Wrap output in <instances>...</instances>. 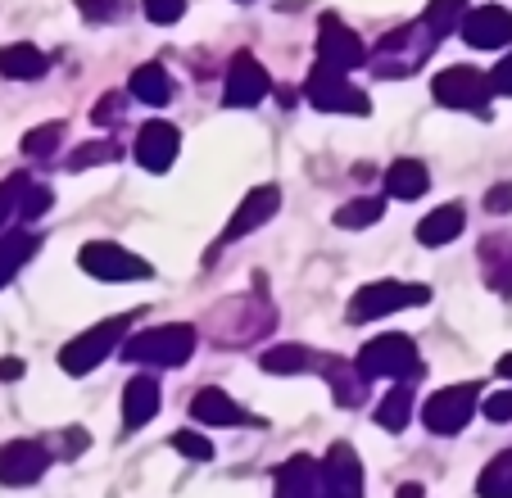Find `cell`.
<instances>
[{
    "label": "cell",
    "mask_w": 512,
    "mask_h": 498,
    "mask_svg": "<svg viewBox=\"0 0 512 498\" xmlns=\"http://www.w3.org/2000/svg\"><path fill=\"white\" fill-rule=\"evenodd\" d=\"M277 326V308H272V299L263 295V290H245V295L236 299H223V304L209 313V336L213 345H254V340H263Z\"/></svg>",
    "instance_id": "cell-1"
},
{
    "label": "cell",
    "mask_w": 512,
    "mask_h": 498,
    "mask_svg": "<svg viewBox=\"0 0 512 498\" xmlns=\"http://www.w3.org/2000/svg\"><path fill=\"white\" fill-rule=\"evenodd\" d=\"M435 46H440V37L422 19H413V23H399L395 32H386L368 59L377 68V77H413L435 55Z\"/></svg>",
    "instance_id": "cell-2"
},
{
    "label": "cell",
    "mask_w": 512,
    "mask_h": 498,
    "mask_svg": "<svg viewBox=\"0 0 512 498\" xmlns=\"http://www.w3.org/2000/svg\"><path fill=\"white\" fill-rule=\"evenodd\" d=\"M195 326H150L141 336L123 340V358L127 363H141V367H182L191 363L195 354Z\"/></svg>",
    "instance_id": "cell-3"
},
{
    "label": "cell",
    "mask_w": 512,
    "mask_h": 498,
    "mask_svg": "<svg viewBox=\"0 0 512 498\" xmlns=\"http://www.w3.org/2000/svg\"><path fill=\"white\" fill-rule=\"evenodd\" d=\"M354 363L363 367V376H368V381H377V376H386V381H413V376L422 372L417 345L408 336H399V331H386V336L368 340V345H363V354H358Z\"/></svg>",
    "instance_id": "cell-4"
},
{
    "label": "cell",
    "mask_w": 512,
    "mask_h": 498,
    "mask_svg": "<svg viewBox=\"0 0 512 498\" xmlns=\"http://www.w3.org/2000/svg\"><path fill=\"white\" fill-rule=\"evenodd\" d=\"M426 299H431V290L417 286V281H372V286H363L354 299H349V322H377V317H390L399 313V308H422Z\"/></svg>",
    "instance_id": "cell-5"
},
{
    "label": "cell",
    "mask_w": 512,
    "mask_h": 498,
    "mask_svg": "<svg viewBox=\"0 0 512 498\" xmlns=\"http://www.w3.org/2000/svg\"><path fill=\"white\" fill-rule=\"evenodd\" d=\"M123 336H127V317H109V322H96L91 331L73 336L64 349H59V367H64L68 376L96 372V367L105 363V358L114 354L118 345H123Z\"/></svg>",
    "instance_id": "cell-6"
},
{
    "label": "cell",
    "mask_w": 512,
    "mask_h": 498,
    "mask_svg": "<svg viewBox=\"0 0 512 498\" xmlns=\"http://www.w3.org/2000/svg\"><path fill=\"white\" fill-rule=\"evenodd\" d=\"M304 96H309V105L322 109V114H354V118H368L372 114V100L363 96V91H358L354 82L340 73V68H327V64H318L309 73Z\"/></svg>",
    "instance_id": "cell-7"
},
{
    "label": "cell",
    "mask_w": 512,
    "mask_h": 498,
    "mask_svg": "<svg viewBox=\"0 0 512 498\" xmlns=\"http://www.w3.org/2000/svg\"><path fill=\"white\" fill-rule=\"evenodd\" d=\"M431 96L440 100L445 109H476V114H490V73H476L467 64H454L445 73H435L431 82Z\"/></svg>",
    "instance_id": "cell-8"
},
{
    "label": "cell",
    "mask_w": 512,
    "mask_h": 498,
    "mask_svg": "<svg viewBox=\"0 0 512 498\" xmlns=\"http://www.w3.org/2000/svg\"><path fill=\"white\" fill-rule=\"evenodd\" d=\"M78 263H82V272H87V277H96V281H141V277H150V272H155L150 263L141 259V254L114 245V240H91V245H82Z\"/></svg>",
    "instance_id": "cell-9"
},
{
    "label": "cell",
    "mask_w": 512,
    "mask_h": 498,
    "mask_svg": "<svg viewBox=\"0 0 512 498\" xmlns=\"http://www.w3.org/2000/svg\"><path fill=\"white\" fill-rule=\"evenodd\" d=\"M272 91V77L250 50H236L227 64V82H223V105L227 109H254L263 96Z\"/></svg>",
    "instance_id": "cell-10"
},
{
    "label": "cell",
    "mask_w": 512,
    "mask_h": 498,
    "mask_svg": "<svg viewBox=\"0 0 512 498\" xmlns=\"http://www.w3.org/2000/svg\"><path fill=\"white\" fill-rule=\"evenodd\" d=\"M476 394H481L476 385H449V390L431 394V399H426V408H422L426 431L458 435L467 426V417H472V408H476Z\"/></svg>",
    "instance_id": "cell-11"
},
{
    "label": "cell",
    "mask_w": 512,
    "mask_h": 498,
    "mask_svg": "<svg viewBox=\"0 0 512 498\" xmlns=\"http://www.w3.org/2000/svg\"><path fill=\"white\" fill-rule=\"evenodd\" d=\"M50 467V444L41 440H10L0 444V485H37Z\"/></svg>",
    "instance_id": "cell-12"
},
{
    "label": "cell",
    "mask_w": 512,
    "mask_h": 498,
    "mask_svg": "<svg viewBox=\"0 0 512 498\" xmlns=\"http://www.w3.org/2000/svg\"><path fill=\"white\" fill-rule=\"evenodd\" d=\"M363 59H368V50H363V41L345 28V19H340V14H322V23H318V64L349 73V68H358Z\"/></svg>",
    "instance_id": "cell-13"
},
{
    "label": "cell",
    "mask_w": 512,
    "mask_h": 498,
    "mask_svg": "<svg viewBox=\"0 0 512 498\" xmlns=\"http://www.w3.org/2000/svg\"><path fill=\"white\" fill-rule=\"evenodd\" d=\"M177 150H182V132L164 118H155V123H145L136 132V163L145 173H168L177 163Z\"/></svg>",
    "instance_id": "cell-14"
},
{
    "label": "cell",
    "mask_w": 512,
    "mask_h": 498,
    "mask_svg": "<svg viewBox=\"0 0 512 498\" xmlns=\"http://www.w3.org/2000/svg\"><path fill=\"white\" fill-rule=\"evenodd\" d=\"M277 489L272 498H327V480H322V462L309 453H295L277 467Z\"/></svg>",
    "instance_id": "cell-15"
},
{
    "label": "cell",
    "mask_w": 512,
    "mask_h": 498,
    "mask_svg": "<svg viewBox=\"0 0 512 498\" xmlns=\"http://www.w3.org/2000/svg\"><path fill=\"white\" fill-rule=\"evenodd\" d=\"M458 32L472 50H503L512 41V14L499 10V5H481V10H467Z\"/></svg>",
    "instance_id": "cell-16"
},
{
    "label": "cell",
    "mask_w": 512,
    "mask_h": 498,
    "mask_svg": "<svg viewBox=\"0 0 512 498\" xmlns=\"http://www.w3.org/2000/svg\"><path fill=\"white\" fill-rule=\"evenodd\" d=\"M322 480H327V498H363V462L349 444H331L322 458Z\"/></svg>",
    "instance_id": "cell-17"
},
{
    "label": "cell",
    "mask_w": 512,
    "mask_h": 498,
    "mask_svg": "<svg viewBox=\"0 0 512 498\" xmlns=\"http://www.w3.org/2000/svg\"><path fill=\"white\" fill-rule=\"evenodd\" d=\"M277 209H281V191H277V186H254V191L241 200V209L232 213V222H227L223 245H232V240H241V236H250V231H259Z\"/></svg>",
    "instance_id": "cell-18"
},
{
    "label": "cell",
    "mask_w": 512,
    "mask_h": 498,
    "mask_svg": "<svg viewBox=\"0 0 512 498\" xmlns=\"http://www.w3.org/2000/svg\"><path fill=\"white\" fill-rule=\"evenodd\" d=\"M159 412V381L155 376H132V381L123 385V426L127 431H141L145 422H155Z\"/></svg>",
    "instance_id": "cell-19"
},
{
    "label": "cell",
    "mask_w": 512,
    "mask_h": 498,
    "mask_svg": "<svg viewBox=\"0 0 512 498\" xmlns=\"http://www.w3.org/2000/svg\"><path fill=\"white\" fill-rule=\"evenodd\" d=\"M191 417L204 426H245L250 422V412H245L227 390H213V385L191 399Z\"/></svg>",
    "instance_id": "cell-20"
},
{
    "label": "cell",
    "mask_w": 512,
    "mask_h": 498,
    "mask_svg": "<svg viewBox=\"0 0 512 498\" xmlns=\"http://www.w3.org/2000/svg\"><path fill=\"white\" fill-rule=\"evenodd\" d=\"M481 272L499 295H512V231H494L481 240Z\"/></svg>",
    "instance_id": "cell-21"
},
{
    "label": "cell",
    "mask_w": 512,
    "mask_h": 498,
    "mask_svg": "<svg viewBox=\"0 0 512 498\" xmlns=\"http://www.w3.org/2000/svg\"><path fill=\"white\" fill-rule=\"evenodd\" d=\"M322 376H327V385H331L340 408H358L363 394H368V376H363L358 363H349V358H327V363H322Z\"/></svg>",
    "instance_id": "cell-22"
},
{
    "label": "cell",
    "mask_w": 512,
    "mask_h": 498,
    "mask_svg": "<svg viewBox=\"0 0 512 498\" xmlns=\"http://www.w3.org/2000/svg\"><path fill=\"white\" fill-rule=\"evenodd\" d=\"M467 227V209L463 204H440L435 213H426L422 222H417V240L422 245H449V240H458Z\"/></svg>",
    "instance_id": "cell-23"
},
{
    "label": "cell",
    "mask_w": 512,
    "mask_h": 498,
    "mask_svg": "<svg viewBox=\"0 0 512 498\" xmlns=\"http://www.w3.org/2000/svg\"><path fill=\"white\" fill-rule=\"evenodd\" d=\"M426 186H431V173H426L422 159H395L386 168V191L390 200H422Z\"/></svg>",
    "instance_id": "cell-24"
},
{
    "label": "cell",
    "mask_w": 512,
    "mask_h": 498,
    "mask_svg": "<svg viewBox=\"0 0 512 498\" xmlns=\"http://www.w3.org/2000/svg\"><path fill=\"white\" fill-rule=\"evenodd\" d=\"M46 68L50 59L37 46H28V41H14V46L0 50V77H10V82H37Z\"/></svg>",
    "instance_id": "cell-25"
},
{
    "label": "cell",
    "mask_w": 512,
    "mask_h": 498,
    "mask_svg": "<svg viewBox=\"0 0 512 498\" xmlns=\"http://www.w3.org/2000/svg\"><path fill=\"white\" fill-rule=\"evenodd\" d=\"M127 96L132 100H141V105H168L173 100V82H168V73H164V64H141L132 73V82H127Z\"/></svg>",
    "instance_id": "cell-26"
},
{
    "label": "cell",
    "mask_w": 512,
    "mask_h": 498,
    "mask_svg": "<svg viewBox=\"0 0 512 498\" xmlns=\"http://www.w3.org/2000/svg\"><path fill=\"white\" fill-rule=\"evenodd\" d=\"M259 367H263V372H272V376H300V372H313V367L322 372L318 354H313V349H304V345H277V349H268V354L259 358Z\"/></svg>",
    "instance_id": "cell-27"
},
{
    "label": "cell",
    "mask_w": 512,
    "mask_h": 498,
    "mask_svg": "<svg viewBox=\"0 0 512 498\" xmlns=\"http://www.w3.org/2000/svg\"><path fill=\"white\" fill-rule=\"evenodd\" d=\"M32 254H37V236H32V231H14V236L0 240V290L10 286L14 272H19Z\"/></svg>",
    "instance_id": "cell-28"
},
{
    "label": "cell",
    "mask_w": 512,
    "mask_h": 498,
    "mask_svg": "<svg viewBox=\"0 0 512 498\" xmlns=\"http://www.w3.org/2000/svg\"><path fill=\"white\" fill-rule=\"evenodd\" d=\"M408 422H413V390L399 381L395 390L377 403V426H386V431H404Z\"/></svg>",
    "instance_id": "cell-29"
},
{
    "label": "cell",
    "mask_w": 512,
    "mask_h": 498,
    "mask_svg": "<svg viewBox=\"0 0 512 498\" xmlns=\"http://www.w3.org/2000/svg\"><path fill=\"white\" fill-rule=\"evenodd\" d=\"M476 494L481 498H512V449L499 453V458H490V467H485L481 480H476Z\"/></svg>",
    "instance_id": "cell-30"
},
{
    "label": "cell",
    "mask_w": 512,
    "mask_h": 498,
    "mask_svg": "<svg viewBox=\"0 0 512 498\" xmlns=\"http://www.w3.org/2000/svg\"><path fill=\"white\" fill-rule=\"evenodd\" d=\"M463 19H467V0H431V5H426V14H422V23L440 41H445V32L463 28Z\"/></svg>",
    "instance_id": "cell-31"
},
{
    "label": "cell",
    "mask_w": 512,
    "mask_h": 498,
    "mask_svg": "<svg viewBox=\"0 0 512 498\" xmlns=\"http://www.w3.org/2000/svg\"><path fill=\"white\" fill-rule=\"evenodd\" d=\"M381 213H386V204L372 200V195H363V200L340 204L336 227H345V231H354V227H372V222H381Z\"/></svg>",
    "instance_id": "cell-32"
},
{
    "label": "cell",
    "mask_w": 512,
    "mask_h": 498,
    "mask_svg": "<svg viewBox=\"0 0 512 498\" xmlns=\"http://www.w3.org/2000/svg\"><path fill=\"white\" fill-rule=\"evenodd\" d=\"M59 141H64V123L32 127V132L23 136V154H28V159H50V154L59 150Z\"/></svg>",
    "instance_id": "cell-33"
},
{
    "label": "cell",
    "mask_w": 512,
    "mask_h": 498,
    "mask_svg": "<svg viewBox=\"0 0 512 498\" xmlns=\"http://www.w3.org/2000/svg\"><path fill=\"white\" fill-rule=\"evenodd\" d=\"M28 186H32V182H28L23 173H14V177H5V182H0V227H5L10 218H19Z\"/></svg>",
    "instance_id": "cell-34"
},
{
    "label": "cell",
    "mask_w": 512,
    "mask_h": 498,
    "mask_svg": "<svg viewBox=\"0 0 512 498\" xmlns=\"http://www.w3.org/2000/svg\"><path fill=\"white\" fill-rule=\"evenodd\" d=\"M123 109H127L123 91H105V96L96 100V109H91V123L96 127H118L123 123Z\"/></svg>",
    "instance_id": "cell-35"
},
{
    "label": "cell",
    "mask_w": 512,
    "mask_h": 498,
    "mask_svg": "<svg viewBox=\"0 0 512 498\" xmlns=\"http://www.w3.org/2000/svg\"><path fill=\"white\" fill-rule=\"evenodd\" d=\"M114 159H118V145L114 141H91V145H82V150H73L68 168L78 173V168H91V163H114Z\"/></svg>",
    "instance_id": "cell-36"
},
{
    "label": "cell",
    "mask_w": 512,
    "mask_h": 498,
    "mask_svg": "<svg viewBox=\"0 0 512 498\" xmlns=\"http://www.w3.org/2000/svg\"><path fill=\"white\" fill-rule=\"evenodd\" d=\"M168 444H173V449L182 453V458H191V462H209V458H213V444L204 440L200 431H177Z\"/></svg>",
    "instance_id": "cell-37"
},
{
    "label": "cell",
    "mask_w": 512,
    "mask_h": 498,
    "mask_svg": "<svg viewBox=\"0 0 512 498\" xmlns=\"http://www.w3.org/2000/svg\"><path fill=\"white\" fill-rule=\"evenodd\" d=\"M141 10L150 23H159V28H168V23H177L186 14V0H141Z\"/></svg>",
    "instance_id": "cell-38"
},
{
    "label": "cell",
    "mask_w": 512,
    "mask_h": 498,
    "mask_svg": "<svg viewBox=\"0 0 512 498\" xmlns=\"http://www.w3.org/2000/svg\"><path fill=\"white\" fill-rule=\"evenodd\" d=\"M123 5H127V0H78L82 19H91V23H109V19H118V14H123Z\"/></svg>",
    "instance_id": "cell-39"
},
{
    "label": "cell",
    "mask_w": 512,
    "mask_h": 498,
    "mask_svg": "<svg viewBox=\"0 0 512 498\" xmlns=\"http://www.w3.org/2000/svg\"><path fill=\"white\" fill-rule=\"evenodd\" d=\"M481 412L490 422H512V390H499V394H485Z\"/></svg>",
    "instance_id": "cell-40"
},
{
    "label": "cell",
    "mask_w": 512,
    "mask_h": 498,
    "mask_svg": "<svg viewBox=\"0 0 512 498\" xmlns=\"http://www.w3.org/2000/svg\"><path fill=\"white\" fill-rule=\"evenodd\" d=\"M50 209V191L46 186H28V195H23V209H19V218H41V213Z\"/></svg>",
    "instance_id": "cell-41"
},
{
    "label": "cell",
    "mask_w": 512,
    "mask_h": 498,
    "mask_svg": "<svg viewBox=\"0 0 512 498\" xmlns=\"http://www.w3.org/2000/svg\"><path fill=\"white\" fill-rule=\"evenodd\" d=\"M490 87H494V96H512V50L490 68Z\"/></svg>",
    "instance_id": "cell-42"
},
{
    "label": "cell",
    "mask_w": 512,
    "mask_h": 498,
    "mask_svg": "<svg viewBox=\"0 0 512 498\" xmlns=\"http://www.w3.org/2000/svg\"><path fill=\"white\" fill-rule=\"evenodd\" d=\"M485 209H490V213H512V182L494 186V191L485 195Z\"/></svg>",
    "instance_id": "cell-43"
},
{
    "label": "cell",
    "mask_w": 512,
    "mask_h": 498,
    "mask_svg": "<svg viewBox=\"0 0 512 498\" xmlns=\"http://www.w3.org/2000/svg\"><path fill=\"white\" fill-rule=\"evenodd\" d=\"M19 376H23L19 358H0V381H19Z\"/></svg>",
    "instance_id": "cell-44"
},
{
    "label": "cell",
    "mask_w": 512,
    "mask_h": 498,
    "mask_svg": "<svg viewBox=\"0 0 512 498\" xmlns=\"http://www.w3.org/2000/svg\"><path fill=\"white\" fill-rule=\"evenodd\" d=\"M82 449H87V435H82L78 426H73V431L64 435V453H82Z\"/></svg>",
    "instance_id": "cell-45"
},
{
    "label": "cell",
    "mask_w": 512,
    "mask_h": 498,
    "mask_svg": "<svg viewBox=\"0 0 512 498\" xmlns=\"http://www.w3.org/2000/svg\"><path fill=\"white\" fill-rule=\"evenodd\" d=\"M395 498H426V489H422V485H399Z\"/></svg>",
    "instance_id": "cell-46"
},
{
    "label": "cell",
    "mask_w": 512,
    "mask_h": 498,
    "mask_svg": "<svg viewBox=\"0 0 512 498\" xmlns=\"http://www.w3.org/2000/svg\"><path fill=\"white\" fill-rule=\"evenodd\" d=\"M499 376H503V381H512V354L499 358Z\"/></svg>",
    "instance_id": "cell-47"
}]
</instances>
